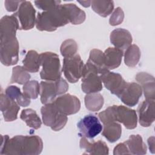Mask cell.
I'll use <instances>...</instances> for the list:
<instances>
[{
    "instance_id": "5b68a950",
    "label": "cell",
    "mask_w": 155,
    "mask_h": 155,
    "mask_svg": "<svg viewBox=\"0 0 155 155\" xmlns=\"http://www.w3.org/2000/svg\"><path fill=\"white\" fill-rule=\"evenodd\" d=\"M0 59L5 66L16 64L19 59V43L16 36L0 38Z\"/></svg>"
},
{
    "instance_id": "d4e9b609",
    "label": "cell",
    "mask_w": 155,
    "mask_h": 155,
    "mask_svg": "<svg viewBox=\"0 0 155 155\" xmlns=\"http://www.w3.org/2000/svg\"><path fill=\"white\" fill-rule=\"evenodd\" d=\"M23 67L30 73H36L41 66L39 54L35 50L28 51L22 61Z\"/></svg>"
},
{
    "instance_id": "836d02e7",
    "label": "cell",
    "mask_w": 155,
    "mask_h": 155,
    "mask_svg": "<svg viewBox=\"0 0 155 155\" xmlns=\"http://www.w3.org/2000/svg\"><path fill=\"white\" fill-rule=\"evenodd\" d=\"M22 89L23 93L28 97L35 99L40 93V84L37 81H28L24 85Z\"/></svg>"
},
{
    "instance_id": "d6986e66",
    "label": "cell",
    "mask_w": 155,
    "mask_h": 155,
    "mask_svg": "<svg viewBox=\"0 0 155 155\" xmlns=\"http://www.w3.org/2000/svg\"><path fill=\"white\" fill-rule=\"evenodd\" d=\"M79 146L81 149L85 150L84 154H108L109 148L107 144L99 140L97 142H89L87 138L82 137L80 140Z\"/></svg>"
},
{
    "instance_id": "603a6c76",
    "label": "cell",
    "mask_w": 155,
    "mask_h": 155,
    "mask_svg": "<svg viewBox=\"0 0 155 155\" xmlns=\"http://www.w3.org/2000/svg\"><path fill=\"white\" fill-rule=\"evenodd\" d=\"M69 22L73 25H79L84 22L86 15L84 11L79 8L74 4H64Z\"/></svg>"
},
{
    "instance_id": "e575fe53",
    "label": "cell",
    "mask_w": 155,
    "mask_h": 155,
    "mask_svg": "<svg viewBox=\"0 0 155 155\" xmlns=\"http://www.w3.org/2000/svg\"><path fill=\"white\" fill-rule=\"evenodd\" d=\"M98 116L101 121L104 124L115 122L114 119V105L108 107L105 110L100 112Z\"/></svg>"
},
{
    "instance_id": "60d3db41",
    "label": "cell",
    "mask_w": 155,
    "mask_h": 155,
    "mask_svg": "<svg viewBox=\"0 0 155 155\" xmlns=\"http://www.w3.org/2000/svg\"><path fill=\"white\" fill-rule=\"evenodd\" d=\"M85 7H88L91 5V1H78Z\"/></svg>"
},
{
    "instance_id": "9c48e42d",
    "label": "cell",
    "mask_w": 155,
    "mask_h": 155,
    "mask_svg": "<svg viewBox=\"0 0 155 155\" xmlns=\"http://www.w3.org/2000/svg\"><path fill=\"white\" fill-rule=\"evenodd\" d=\"M84 64L79 54L64 58L62 71L65 77L70 83H76L82 77Z\"/></svg>"
},
{
    "instance_id": "ab89813d",
    "label": "cell",
    "mask_w": 155,
    "mask_h": 155,
    "mask_svg": "<svg viewBox=\"0 0 155 155\" xmlns=\"http://www.w3.org/2000/svg\"><path fill=\"white\" fill-rule=\"evenodd\" d=\"M148 144L149 146L150 151H151L152 153H154L155 147H154V137L151 136L148 139Z\"/></svg>"
},
{
    "instance_id": "74e56055",
    "label": "cell",
    "mask_w": 155,
    "mask_h": 155,
    "mask_svg": "<svg viewBox=\"0 0 155 155\" xmlns=\"http://www.w3.org/2000/svg\"><path fill=\"white\" fill-rule=\"evenodd\" d=\"M114 155H120V154H130L127 147L125 142L120 143L117 144L114 148L113 150Z\"/></svg>"
},
{
    "instance_id": "52a82bcc",
    "label": "cell",
    "mask_w": 155,
    "mask_h": 155,
    "mask_svg": "<svg viewBox=\"0 0 155 155\" xmlns=\"http://www.w3.org/2000/svg\"><path fill=\"white\" fill-rule=\"evenodd\" d=\"M97 69L91 63L87 62L84 65L82 74L81 88L86 94L97 93L102 90V81Z\"/></svg>"
},
{
    "instance_id": "f35d334b",
    "label": "cell",
    "mask_w": 155,
    "mask_h": 155,
    "mask_svg": "<svg viewBox=\"0 0 155 155\" xmlns=\"http://www.w3.org/2000/svg\"><path fill=\"white\" fill-rule=\"evenodd\" d=\"M22 1H5V7L8 12H15L19 8Z\"/></svg>"
},
{
    "instance_id": "d590c367",
    "label": "cell",
    "mask_w": 155,
    "mask_h": 155,
    "mask_svg": "<svg viewBox=\"0 0 155 155\" xmlns=\"http://www.w3.org/2000/svg\"><path fill=\"white\" fill-rule=\"evenodd\" d=\"M61 2V1L56 0H38L35 1V4L38 8L41 9L44 11H48L60 5Z\"/></svg>"
},
{
    "instance_id": "3957f363",
    "label": "cell",
    "mask_w": 155,
    "mask_h": 155,
    "mask_svg": "<svg viewBox=\"0 0 155 155\" xmlns=\"http://www.w3.org/2000/svg\"><path fill=\"white\" fill-rule=\"evenodd\" d=\"M42 70L40 76L42 79L54 81L61 78V64L58 54L53 52H44L39 54Z\"/></svg>"
},
{
    "instance_id": "d6a6232c",
    "label": "cell",
    "mask_w": 155,
    "mask_h": 155,
    "mask_svg": "<svg viewBox=\"0 0 155 155\" xmlns=\"http://www.w3.org/2000/svg\"><path fill=\"white\" fill-rule=\"evenodd\" d=\"M78 48V47L76 42L72 39H68L62 43L60 51L64 58H71L76 54Z\"/></svg>"
},
{
    "instance_id": "7c38bea8",
    "label": "cell",
    "mask_w": 155,
    "mask_h": 155,
    "mask_svg": "<svg viewBox=\"0 0 155 155\" xmlns=\"http://www.w3.org/2000/svg\"><path fill=\"white\" fill-rule=\"evenodd\" d=\"M52 103L62 113L65 115L74 114L81 108V102L75 96L64 94L56 98Z\"/></svg>"
},
{
    "instance_id": "8fae6325",
    "label": "cell",
    "mask_w": 155,
    "mask_h": 155,
    "mask_svg": "<svg viewBox=\"0 0 155 155\" xmlns=\"http://www.w3.org/2000/svg\"><path fill=\"white\" fill-rule=\"evenodd\" d=\"M99 75L105 87L111 94L117 96L122 92L127 83L120 74L111 72L107 69H105Z\"/></svg>"
},
{
    "instance_id": "9a60e30c",
    "label": "cell",
    "mask_w": 155,
    "mask_h": 155,
    "mask_svg": "<svg viewBox=\"0 0 155 155\" xmlns=\"http://www.w3.org/2000/svg\"><path fill=\"white\" fill-rule=\"evenodd\" d=\"M154 100H147L142 102L137 107L139 124L143 127H150L154 121Z\"/></svg>"
},
{
    "instance_id": "4dcf8cb0",
    "label": "cell",
    "mask_w": 155,
    "mask_h": 155,
    "mask_svg": "<svg viewBox=\"0 0 155 155\" xmlns=\"http://www.w3.org/2000/svg\"><path fill=\"white\" fill-rule=\"evenodd\" d=\"M30 74L23 67L16 66L12 69V75L10 83H18L20 85L25 84L30 80Z\"/></svg>"
},
{
    "instance_id": "1f68e13d",
    "label": "cell",
    "mask_w": 155,
    "mask_h": 155,
    "mask_svg": "<svg viewBox=\"0 0 155 155\" xmlns=\"http://www.w3.org/2000/svg\"><path fill=\"white\" fill-rule=\"evenodd\" d=\"M87 62L93 64L97 69L99 74L106 69L104 66V53L100 50L96 48L91 50Z\"/></svg>"
},
{
    "instance_id": "30bf717a",
    "label": "cell",
    "mask_w": 155,
    "mask_h": 155,
    "mask_svg": "<svg viewBox=\"0 0 155 155\" xmlns=\"http://www.w3.org/2000/svg\"><path fill=\"white\" fill-rule=\"evenodd\" d=\"M79 136L93 139L102 130V126L98 118L93 114H88L82 118L77 124Z\"/></svg>"
},
{
    "instance_id": "ba28073f",
    "label": "cell",
    "mask_w": 155,
    "mask_h": 155,
    "mask_svg": "<svg viewBox=\"0 0 155 155\" xmlns=\"http://www.w3.org/2000/svg\"><path fill=\"white\" fill-rule=\"evenodd\" d=\"M13 15L18 20L19 30H30L36 24V10L30 1H22L18 11Z\"/></svg>"
},
{
    "instance_id": "f1b7e54d",
    "label": "cell",
    "mask_w": 155,
    "mask_h": 155,
    "mask_svg": "<svg viewBox=\"0 0 155 155\" xmlns=\"http://www.w3.org/2000/svg\"><path fill=\"white\" fill-rule=\"evenodd\" d=\"M84 101L86 108L91 111H98L100 110L104 102L103 96L97 93L87 94Z\"/></svg>"
},
{
    "instance_id": "4fadbf2b",
    "label": "cell",
    "mask_w": 155,
    "mask_h": 155,
    "mask_svg": "<svg viewBox=\"0 0 155 155\" xmlns=\"http://www.w3.org/2000/svg\"><path fill=\"white\" fill-rule=\"evenodd\" d=\"M114 119L115 122L122 123L129 130L134 129L137 126L136 111L124 105H114Z\"/></svg>"
},
{
    "instance_id": "44dd1931",
    "label": "cell",
    "mask_w": 155,
    "mask_h": 155,
    "mask_svg": "<svg viewBox=\"0 0 155 155\" xmlns=\"http://www.w3.org/2000/svg\"><path fill=\"white\" fill-rule=\"evenodd\" d=\"M104 66L108 70L117 68L122 61L123 51L116 47H108L104 53Z\"/></svg>"
},
{
    "instance_id": "e0dca14e",
    "label": "cell",
    "mask_w": 155,
    "mask_h": 155,
    "mask_svg": "<svg viewBox=\"0 0 155 155\" xmlns=\"http://www.w3.org/2000/svg\"><path fill=\"white\" fill-rule=\"evenodd\" d=\"M111 43L117 48L124 50L127 48L133 41V38L129 31L124 28H116L110 34Z\"/></svg>"
},
{
    "instance_id": "277c9868",
    "label": "cell",
    "mask_w": 155,
    "mask_h": 155,
    "mask_svg": "<svg viewBox=\"0 0 155 155\" xmlns=\"http://www.w3.org/2000/svg\"><path fill=\"white\" fill-rule=\"evenodd\" d=\"M68 90V83L61 78L54 81H41L39 93L41 102L44 105L51 103L56 99L57 95L63 94Z\"/></svg>"
},
{
    "instance_id": "ffe728a7",
    "label": "cell",
    "mask_w": 155,
    "mask_h": 155,
    "mask_svg": "<svg viewBox=\"0 0 155 155\" xmlns=\"http://www.w3.org/2000/svg\"><path fill=\"white\" fill-rule=\"evenodd\" d=\"M19 29L18 19L13 15L3 16L0 21V38L15 36L17 30Z\"/></svg>"
},
{
    "instance_id": "ac0fdd59",
    "label": "cell",
    "mask_w": 155,
    "mask_h": 155,
    "mask_svg": "<svg viewBox=\"0 0 155 155\" xmlns=\"http://www.w3.org/2000/svg\"><path fill=\"white\" fill-rule=\"evenodd\" d=\"M135 79L140 84L145 99L147 100H154V78L148 73L140 72L136 74Z\"/></svg>"
},
{
    "instance_id": "83f0119b",
    "label": "cell",
    "mask_w": 155,
    "mask_h": 155,
    "mask_svg": "<svg viewBox=\"0 0 155 155\" xmlns=\"http://www.w3.org/2000/svg\"><path fill=\"white\" fill-rule=\"evenodd\" d=\"M91 5L93 10L102 17H107L111 13L114 8L113 1H92Z\"/></svg>"
},
{
    "instance_id": "cb8c5ba5",
    "label": "cell",
    "mask_w": 155,
    "mask_h": 155,
    "mask_svg": "<svg viewBox=\"0 0 155 155\" xmlns=\"http://www.w3.org/2000/svg\"><path fill=\"white\" fill-rule=\"evenodd\" d=\"M102 134L108 141L113 143L117 141L121 136L122 127L116 122H111L104 124Z\"/></svg>"
},
{
    "instance_id": "8d00e7d4",
    "label": "cell",
    "mask_w": 155,
    "mask_h": 155,
    "mask_svg": "<svg viewBox=\"0 0 155 155\" xmlns=\"http://www.w3.org/2000/svg\"><path fill=\"white\" fill-rule=\"evenodd\" d=\"M124 18V13L120 7H117L110 18L109 23L112 26L120 24Z\"/></svg>"
},
{
    "instance_id": "6da1fadb",
    "label": "cell",
    "mask_w": 155,
    "mask_h": 155,
    "mask_svg": "<svg viewBox=\"0 0 155 155\" xmlns=\"http://www.w3.org/2000/svg\"><path fill=\"white\" fill-rule=\"evenodd\" d=\"M1 154L37 155L43 148L42 140L38 136L18 135L10 139L8 135H1Z\"/></svg>"
},
{
    "instance_id": "f546056e",
    "label": "cell",
    "mask_w": 155,
    "mask_h": 155,
    "mask_svg": "<svg viewBox=\"0 0 155 155\" xmlns=\"http://www.w3.org/2000/svg\"><path fill=\"white\" fill-rule=\"evenodd\" d=\"M140 58V51L139 47L135 44L130 45L124 53V62L129 67H135Z\"/></svg>"
},
{
    "instance_id": "8992f818",
    "label": "cell",
    "mask_w": 155,
    "mask_h": 155,
    "mask_svg": "<svg viewBox=\"0 0 155 155\" xmlns=\"http://www.w3.org/2000/svg\"><path fill=\"white\" fill-rule=\"evenodd\" d=\"M41 112L43 123L46 126L50 127L53 131L61 130L67 122V115L61 112L52 102L42 107Z\"/></svg>"
},
{
    "instance_id": "7a4b0ae2",
    "label": "cell",
    "mask_w": 155,
    "mask_h": 155,
    "mask_svg": "<svg viewBox=\"0 0 155 155\" xmlns=\"http://www.w3.org/2000/svg\"><path fill=\"white\" fill-rule=\"evenodd\" d=\"M69 22L67 12L63 5L60 4L50 10L38 13L35 24L40 31H53Z\"/></svg>"
},
{
    "instance_id": "7402d4cb",
    "label": "cell",
    "mask_w": 155,
    "mask_h": 155,
    "mask_svg": "<svg viewBox=\"0 0 155 155\" xmlns=\"http://www.w3.org/2000/svg\"><path fill=\"white\" fill-rule=\"evenodd\" d=\"M130 154L142 155L147 153V148L139 134L131 135L128 139L124 142Z\"/></svg>"
},
{
    "instance_id": "4316f807",
    "label": "cell",
    "mask_w": 155,
    "mask_h": 155,
    "mask_svg": "<svg viewBox=\"0 0 155 155\" xmlns=\"http://www.w3.org/2000/svg\"><path fill=\"white\" fill-rule=\"evenodd\" d=\"M20 118L26 123L27 126L35 130L39 129L42 124L41 120L36 111L31 108L23 110L21 113Z\"/></svg>"
},
{
    "instance_id": "484cf974",
    "label": "cell",
    "mask_w": 155,
    "mask_h": 155,
    "mask_svg": "<svg viewBox=\"0 0 155 155\" xmlns=\"http://www.w3.org/2000/svg\"><path fill=\"white\" fill-rule=\"evenodd\" d=\"M5 94L12 99L16 100V102L19 106L25 107L30 104V98L24 93H21L20 88L16 86H8L5 89Z\"/></svg>"
},
{
    "instance_id": "2e32d148",
    "label": "cell",
    "mask_w": 155,
    "mask_h": 155,
    "mask_svg": "<svg viewBox=\"0 0 155 155\" xmlns=\"http://www.w3.org/2000/svg\"><path fill=\"white\" fill-rule=\"evenodd\" d=\"M19 105L13 99L3 93H1V111L5 122H12L18 118Z\"/></svg>"
},
{
    "instance_id": "5bb4252c",
    "label": "cell",
    "mask_w": 155,
    "mask_h": 155,
    "mask_svg": "<svg viewBox=\"0 0 155 155\" xmlns=\"http://www.w3.org/2000/svg\"><path fill=\"white\" fill-rule=\"evenodd\" d=\"M142 94L141 86L136 82H127L122 92L117 96L121 101L129 107L136 105Z\"/></svg>"
}]
</instances>
